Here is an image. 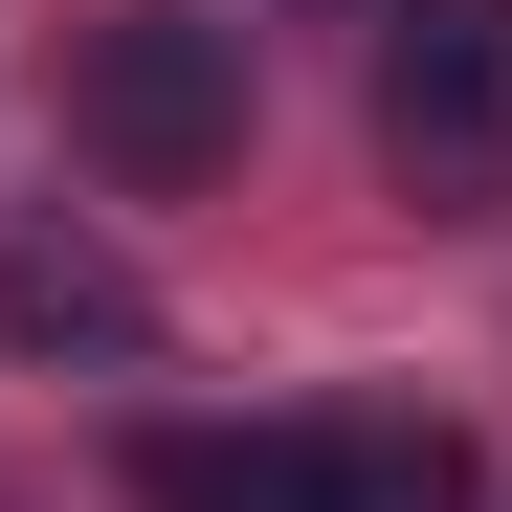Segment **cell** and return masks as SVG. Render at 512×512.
<instances>
[{
	"instance_id": "1",
	"label": "cell",
	"mask_w": 512,
	"mask_h": 512,
	"mask_svg": "<svg viewBox=\"0 0 512 512\" xmlns=\"http://www.w3.org/2000/svg\"><path fill=\"white\" fill-rule=\"evenodd\" d=\"M67 156H90L112 201H201L245 156V23L223 0H112V23H67Z\"/></svg>"
},
{
	"instance_id": "2",
	"label": "cell",
	"mask_w": 512,
	"mask_h": 512,
	"mask_svg": "<svg viewBox=\"0 0 512 512\" xmlns=\"http://www.w3.org/2000/svg\"><path fill=\"white\" fill-rule=\"evenodd\" d=\"M379 179L446 223L512 201V0H401L379 23Z\"/></svg>"
},
{
	"instance_id": "3",
	"label": "cell",
	"mask_w": 512,
	"mask_h": 512,
	"mask_svg": "<svg viewBox=\"0 0 512 512\" xmlns=\"http://www.w3.org/2000/svg\"><path fill=\"white\" fill-rule=\"evenodd\" d=\"M156 512H490L446 423H245V446H156Z\"/></svg>"
},
{
	"instance_id": "4",
	"label": "cell",
	"mask_w": 512,
	"mask_h": 512,
	"mask_svg": "<svg viewBox=\"0 0 512 512\" xmlns=\"http://www.w3.org/2000/svg\"><path fill=\"white\" fill-rule=\"evenodd\" d=\"M0 334H90V357H134V268H90V245H23V268H0Z\"/></svg>"
}]
</instances>
